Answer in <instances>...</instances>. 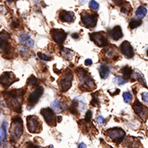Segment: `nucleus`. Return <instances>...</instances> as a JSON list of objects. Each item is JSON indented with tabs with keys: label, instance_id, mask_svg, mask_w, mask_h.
<instances>
[{
	"label": "nucleus",
	"instance_id": "1",
	"mask_svg": "<svg viewBox=\"0 0 148 148\" xmlns=\"http://www.w3.org/2000/svg\"><path fill=\"white\" fill-rule=\"evenodd\" d=\"M3 95L8 107L17 113H20L21 110V105H22L21 104L22 97L24 95L23 89L8 90L4 92Z\"/></svg>",
	"mask_w": 148,
	"mask_h": 148
},
{
	"label": "nucleus",
	"instance_id": "2",
	"mask_svg": "<svg viewBox=\"0 0 148 148\" xmlns=\"http://www.w3.org/2000/svg\"><path fill=\"white\" fill-rule=\"evenodd\" d=\"M76 73L80 81V89L83 91H90L95 90L96 87L94 80L86 70L82 68L76 69Z\"/></svg>",
	"mask_w": 148,
	"mask_h": 148
},
{
	"label": "nucleus",
	"instance_id": "3",
	"mask_svg": "<svg viewBox=\"0 0 148 148\" xmlns=\"http://www.w3.org/2000/svg\"><path fill=\"white\" fill-rule=\"evenodd\" d=\"M23 132V125H22V119L20 117H16L12 119V125L10 127L11 140L12 142H16L21 138V134Z\"/></svg>",
	"mask_w": 148,
	"mask_h": 148
},
{
	"label": "nucleus",
	"instance_id": "4",
	"mask_svg": "<svg viewBox=\"0 0 148 148\" xmlns=\"http://www.w3.org/2000/svg\"><path fill=\"white\" fill-rule=\"evenodd\" d=\"M28 131L32 133H39L42 130V123L36 115L28 116L27 119Z\"/></svg>",
	"mask_w": 148,
	"mask_h": 148
},
{
	"label": "nucleus",
	"instance_id": "5",
	"mask_svg": "<svg viewBox=\"0 0 148 148\" xmlns=\"http://www.w3.org/2000/svg\"><path fill=\"white\" fill-rule=\"evenodd\" d=\"M120 58L118 48L114 45H110L103 50V59L107 62L116 61Z\"/></svg>",
	"mask_w": 148,
	"mask_h": 148
},
{
	"label": "nucleus",
	"instance_id": "6",
	"mask_svg": "<svg viewBox=\"0 0 148 148\" xmlns=\"http://www.w3.org/2000/svg\"><path fill=\"white\" fill-rule=\"evenodd\" d=\"M97 14L96 13H90L88 12H83L81 14V19L82 22L83 23L85 27L88 28L95 27L97 23Z\"/></svg>",
	"mask_w": 148,
	"mask_h": 148
},
{
	"label": "nucleus",
	"instance_id": "7",
	"mask_svg": "<svg viewBox=\"0 0 148 148\" xmlns=\"http://www.w3.org/2000/svg\"><path fill=\"white\" fill-rule=\"evenodd\" d=\"M90 40L99 47H104L108 45V38L106 32H93L90 34Z\"/></svg>",
	"mask_w": 148,
	"mask_h": 148
},
{
	"label": "nucleus",
	"instance_id": "8",
	"mask_svg": "<svg viewBox=\"0 0 148 148\" xmlns=\"http://www.w3.org/2000/svg\"><path fill=\"white\" fill-rule=\"evenodd\" d=\"M107 135L116 143H122V141L125 138L126 133L125 132L119 127H114V128H110L107 130Z\"/></svg>",
	"mask_w": 148,
	"mask_h": 148
},
{
	"label": "nucleus",
	"instance_id": "9",
	"mask_svg": "<svg viewBox=\"0 0 148 148\" xmlns=\"http://www.w3.org/2000/svg\"><path fill=\"white\" fill-rule=\"evenodd\" d=\"M73 74L72 73L68 70L64 76L58 80V85H59V88L63 92H65L68 90L70 89L71 86H72V81H73Z\"/></svg>",
	"mask_w": 148,
	"mask_h": 148
},
{
	"label": "nucleus",
	"instance_id": "10",
	"mask_svg": "<svg viewBox=\"0 0 148 148\" xmlns=\"http://www.w3.org/2000/svg\"><path fill=\"white\" fill-rule=\"evenodd\" d=\"M1 39H0V44H1V53H3V55L5 56L6 53L11 52V45L9 44V39L10 36L7 32L3 31L1 32Z\"/></svg>",
	"mask_w": 148,
	"mask_h": 148
},
{
	"label": "nucleus",
	"instance_id": "11",
	"mask_svg": "<svg viewBox=\"0 0 148 148\" xmlns=\"http://www.w3.org/2000/svg\"><path fill=\"white\" fill-rule=\"evenodd\" d=\"M40 114L44 117L45 122L49 126L53 127L56 125V116L54 114V111L50 108H45L40 110Z\"/></svg>",
	"mask_w": 148,
	"mask_h": 148
},
{
	"label": "nucleus",
	"instance_id": "12",
	"mask_svg": "<svg viewBox=\"0 0 148 148\" xmlns=\"http://www.w3.org/2000/svg\"><path fill=\"white\" fill-rule=\"evenodd\" d=\"M132 109L136 114H138L143 120H146L148 117V109L145 106H143L142 103H140L138 100H136L132 105Z\"/></svg>",
	"mask_w": 148,
	"mask_h": 148
},
{
	"label": "nucleus",
	"instance_id": "13",
	"mask_svg": "<svg viewBox=\"0 0 148 148\" xmlns=\"http://www.w3.org/2000/svg\"><path fill=\"white\" fill-rule=\"evenodd\" d=\"M43 91H44V89L41 86H37L35 90L32 91V93L30 94L29 97H28V101H27V103H28V106H34L37 102L39 101L40 96L42 95Z\"/></svg>",
	"mask_w": 148,
	"mask_h": 148
},
{
	"label": "nucleus",
	"instance_id": "14",
	"mask_svg": "<svg viewBox=\"0 0 148 148\" xmlns=\"http://www.w3.org/2000/svg\"><path fill=\"white\" fill-rule=\"evenodd\" d=\"M15 81L16 76L12 72H5L1 75V84L4 88H8Z\"/></svg>",
	"mask_w": 148,
	"mask_h": 148
},
{
	"label": "nucleus",
	"instance_id": "15",
	"mask_svg": "<svg viewBox=\"0 0 148 148\" xmlns=\"http://www.w3.org/2000/svg\"><path fill=\"white\" fill-rule=\"evenodd\" d=\"M51 36L55 42L61 45L66 40L67 33L64 32V30H61V29H53L51 31Z\"/></svg>",
	"mask_w": 148,
	"mask_h": 148
},
{
	"label": "nucleus",
	"instance_id": "16",
	"mask_svg": "<svg viewBox=\"0 0 148 148\" xmlns=\"http://www.w3.org/2000/svg\"><path fill=\"white\" fill-rule=\"evenodd\" d=\"M120 49H121L122 53H123L127 58H132L134 56L133 49L128 41H123L122 43Z\"/></svg>",
	"mask_w": 148,
	"mask_h": 148
},
{
	"label": "nucleus",
	"instance_id": "17",
	"mask_svg": "<svg viewBox=\"0 0 148 148\" xmlns=\"http://www.w3.org/2000/svg\"><path fill=\"white\" fill-rule=\"evenodd\" d=\"M59 19L64 22L71 23V22L75 21V15L73 12L61 11L59 12Z\"/></svg>",
	"mask_w": 148,
	"mask_h": 148
},
{
	"label": "nucleus",
	"instance_id": "18",
	"mask_svg": "<svg viewBox=\"0 0 148 148\" xmlns=\"http://www.w3.org/2000/svg\"><path fill=\"white\" fill-rule=\"evenodd\" d=\"M110 35L111 38L113 40H119L123 36V32H122L121 27H119V26L114 27L112 30L110 31Z\"/></svg>",
	"mask_w": 148,
	"mask_h": 148
},
{
	"label": "nucleus",
	"instance_id": "19",
	"mask_svg": "<svg viewBox=\"0 0 148 148\" xmlns=\"http://www.w3.org/2000/svg\"><path fill=\"white\" fill-rule=\"evenodd\" d=\"M19 40L21 44L25 45L27 47L32 48L34 46V40L27 34H22L19 38Z\"/></svg>",
	"mask_w": 148,
	"mask_h": 148
},
{
	"label": "nucleus",
	"instance_id": "20",
	"mask_svg": "<svg viewBox=\"0 0 148 148\" xmlns=\"http://www.w3.org/2000/svg\"><path fill=\"white\" fill-rule=\"evenodd\" d=\"M51 109H52L54 112L59 113L62 110L65 109V106H64V104L60 103V101H58V99H55V100L52 102V104H51Z\"/></svg>",
	"mask_w": 148,
	"mask_h": 148
},
{
	"label": "nucleus",
	"instance_id": "21",
	"mask_svg": "<svg viewBox=\"0 0 148 148\" xmlns=\"http://www.w3.org/2000/svg\"><path fill=\"white\" fill-rule=\"evenodd\" d=\"M100 76L101 77V78L106 79L108 77V76L110 75V69L109 67L106 65V64H102L100 67Z\"/></svg>",
	"mask_w": 148,
	"mask_h": 148
},
{
	"label": "nucleus",
	"instance_id": "22",
	"mask_svg": "<svg viewBox=\"0 0 148 148\" xmlns=\"http://www.w3.org/2000/svg\"><path fill=\"white\" fill-rule=\"evenodd\" d=\"M147 13V8H145L144 6H140L136 11V16L139 19H143L146 16Z\"/></svg>",
	"mask_w": 148,
	"mask_h": 148
},
{
	"label": "nucleus",
	"instance_id": "23",
	"mask_svg": "<svg viewBox=\"0 0 148 148\" xmlns=\"http://www.w3.org/2000/svg\"><path fill=\"white\" fill-rule=\"evenodd\" d=\"M126 143L127 145V148H138L140 143L138 139L133 138H129L126 141Z\"/></svg>",
	"mask_w": 148,
	"mask_h": 148
},
{
	"label": "nucleus",
	"instance_id": "24",
	"mask_svg": "<svg viewBox=\"0 0 148 148\" xmlns=\"http://www.w3.org/2000/svg\"><path fill=\"white\" fill-rule=\"evenodd\" d=\"M7 136V123L5 122L3 123L2 126H1V132H0V143L1 146L3 144V141L6 139Z\"/></svg>",
	"mask_w": 148,
	"mask_h": 148
},
{
	"label": "nucleus",
	"instance_id": "25",
	"mask_svg": "<svg viewBox=\"0 0 148 148\" xmlns=\"http://www.w3.org/2000/svg\"><path fill=\"white\" fill-rule=\"evenodd\" d=\"M61 55H62L65 59H71L72 55H73V53H72V50H70L69 49L63 48V49H61Z\"/></svg>",
	"mask_w": 148,
	"mask_h": 148
},
{
	"label": "nucleus",
	"instance_id": "26",
	"mask_svg": "<svg viewBox=\"0 0 148 148\" xmlns=\"http://www.w3.org/2000/svg\"><path fill=\"white\" fill-rule=\"evenodd\" d=\"M122 73H123V76H124V77H126V79H128L129 77H131V76L132 75V73H133V71H132V69L131 68H129V67H124V68H123L122 69Z\"/></svg>",
	"mask_w": 148,
	"mask_h": 148
},
{
	"label": "nucleus",
	"instance_id": "27",
	"mask_svg": "<svg viewBox=\"0 0 148 148\" xmlns=\"http://www.w3.org/2000/svg\"><path fill=\"white\" fill-rule=\"evenodd\" d=\"M141 24H142V21H141V19H133L132 21H130V23H129V27H130V29H135V28H137L139 26H141Z\"/></svg>",
	"mask_w": 148,
	"mask_h": 148
},
{
	"label": "nucleus",
	"instance_id": "28",
	"mask_svg": "<svg viewBox=\"0 0 148 148\" xmlns=\"http://www.w3.org/2000/svg\"><path fill=\"white\" fill-rule=\"evenodd\" d=\"M121 11L122 12H123V13H128V12H130L132 11V8H131V6L128 3L125 2V3L121 4Z\"/></svg>",
	"mask_w": 148,
	"mask_h": 148
},
{
	"label": "nucleus",
	"instance_id": "29",
	"mask_svg": "<svg viewBox=\"0 0 148 148\" xmlns=\"http://www.w3.org/2000/svg\"><path fill=\"white\" fill-rule=\"evenodd\" d=\"M123 101L125 103H130L132 100V95H131V93L129 91H125L123 94Z\"/></svg>",
	"mask_w": 148,
	"mask_h": 148
},
{
	"label": "nucleus",
	"instance_id": "30",
	"mask_svg": "<svg viewBox=\"0 0 148 148\" xmlns=\"http://www.w3.org/2000/svg\"><path fill=\"white\" fill-rule=\"evenodd\" d=\"M113 82L116 85H123L127 82V79H124L123 77H122L120 76H117L113 79Z\"/></svg>",
	"mask_w": 148,
	"mask_h": 148
},
{
	"label": "nucleus",
	"instance_id": "31",
	"mask_svg": "<svg viewBox=\"0 0 148 148\" xmlns=\"http://www.w3.org/2000/svg\"><path fill=\"white\" fill-rule=\"evenodd\" d=\"M89 6H90V8L92 9V10H97L98 8H99V3L96 2V1H95V0H91L90 2V3H89Z\"/></svg>",
	"mask_w": 148,
	"mask_h": 148
},
{
	"label": "nucleus",
	"instance_id": "32",
	"mask_svg": "<svg viewBox=\"0 0 148 148\" xmlns=\"http://www.w3.org/2000/svg\"><path fill=\"white\" fill-rule=\"evenodd\" d=\"M136 77L138 78V81L141 82V83H143V85L144 86H146V83H145V80H144V78H143V77L142 76V74L139 73H136Z\"/></svg>",
	"mask_w": 148,
	"mask_h": 148
},
{
	"label": "nucleus",
	"instance_id": "33",
	"mask_svg": "<svg viewBox=\"0 0 148 148\" xmlns=\"http://www.w3.org/2000/svg\"><path fill=\"white\" fill-rule=\"evenodd\" d=\"M27 83L31 86H36L37 83V79L35 77H31L27 81Z\"/></svg>",
	"mask_w": 148,
	"mask_h": 148
},
{
	"label": "nucleus",
	"instance_id": "34",
	"mask_svg": "<svg viewBox=\"0 0 148 148\" xmlns=\"http://www.w3.org/2000/svg\"><path fill=\"white\" fill-rule=\"evenodd\" d=\"M38 56L40 57V59H43V60H45V61H49V60H51L52 58L51 57H49V56H47V55H45V54H44L42 53H38Z\"/></svg>",
	"mask_w": 148,
	"mask_h": 148
},
{
	"label": "nucleus",
	"instance_id": "35",
	"mask_svg": "<svg viewBox=\"0 0 148 148\" xmlns=\"http://www.w3.org/2000/svg\"><path fill=\"white\" fill-rule=\"evenodd\" d=\"M91 116H92V113L90 110H87L86 114V118H85V121L86 122H90L91 119Z\"/></svg>",
	"mask_w": 148,
	"mask_h": 148
},
{
	"label": "nucleus",
	"instance_id": "36",
	"mask_svg": "<svg viewBox=\"0 0 148 148\" xmlns=\"http://www.w3.org/2000/svg\"><path fill=\"white\" fill-rule=\"evenodd\" d=\"M20 52L22 57H26V54H28V51H27V49L24 47H20Z\"/></svg>",
	"mask_w": 148,
	"mask_h": 148
},
{
	"label": "nucleus",
	"instance_id": "37",
	"mask_svg": "<svg viewBox=\"0 0 148 148\" xmlns=\"http://www.w3.org/2000/svg\"><path fill=\"white\" fill-rule=\"evenodd\" d=\"M99 100H98V98L96 97V96H94L93 95V100H92V101H91V105L93 106H97L98 105H99Z\"/></svg>",
	"mask_w": 148,
	"mask_h": 148
},
{
	"label": "nucleus",
	"instance_id": "38",
	"mask_svg": "<svg viewBox=\"0 0 148 148\" xmlns=\"http://www.w3.org/2000/svg\"><path fill=\"white\" fill-rule=\"evenodd\" d=\"M97 123H99V124H101V125H103L104 123H105V119H104V117H102L101 115H100V116L97 117Z\"/></svg>",
	"mask_w": 148,
	"mask_h": 148
},
{
	"label": "nucleus",
	"instance_id": "39",
	"mask_svg": "<svg viewBox=\"0 0 148 148\" xmlns=\"http://www.w3.org/2000/svg\"><path fill=\"white\" fill-rule=\"evenodd\" d=\"M142 98H143V100L146 103H148V93L147 92H143V94H142Z\"/></svg>",
	"mask_w": 148,
	"mask_h": 148
},
{
	"label": "nucleus",
	"instance_id": "40",
	"mask_svg": "<svg viewBox=\"0 0 148 148\" xmlns=\"http://www.w3.org/2000/svg\"><path fill=\"white\" fill-rule=\"evenodd\" d=\"M85 64L86 65V66H90L92 64V60L91 59H86V61H85Z\"/></svg>",
	"mask_w": 148,
	"mask_h": 148
},
{
	"label": "nucleus",
	"instance_id": "41",
	"mask_svg": "<svg viewBox=\"0 0 148 148\" xmlns=\"http://www.w3.org/2000/svg\"><path fill=\"white\" fill-rule=\"evenodd\" d=\"M78 148H86V145L83 143H81L78 145Z\"/></svg>",
	"mask_w": 148,
	"mask_h": 148
},
{
	"label": "nucleus",
	"instance_id": "42",
	"mask_svg": "<svg viewBox=\"0 0 148 148\" xmlns=\"http://www.w3.org/2000/svg\"><path fill=\"white\" fill-rule=\"evenodd\" d=\"M114 1V3L117 4V5H120L122 4V0H113Z\"/></svg>",
	"mask_w": 148,
	"mask_h": 148
},
{
	"label": "nucleus",
	"instance_id": "43",
	"mask_svg": "<svg viewBox=\"0 0 148 148\" xmlns=\"http://www.w3.org/2000/svg\"><path fill=\"white\" fill-rule=\"evenodd\" d=\"M27 147L28 148H39V147H37L36 146H34L33 144H29V145L27 146Z\"/></svg>",
	"mask_w": 148,
	"mask_h": 148
},
{
	"label": "nucleus",
	"instance_id": "44",
	"mask_svg": "<svg viewBox=\"0 0 148 148\" xmlns=\"http://www.w3.org/2000/svg\"><path fill=\"white\" fill-rule=\"evenodd\" d=\"M72 36L73 37V38L75 37V39H77V38L79 37V36H78V35H77V33H75V34H73V35H72Z\"/></svg>",
	"mask_w": 148,
	"mask_h": 148
},
{
	"label": "nucleus",
	"instance_id": "45",
	"mask_svg": "<svg viewBox=\"0 0 148 148\" xmlns=\"http://www.w3.org/2000/svg\"><path fill=\"white\" fill-rule=\"evenodd\" d=\"M86 2V0H80V3H81L82 4H84Z\"/></svg>",
	"mask_w": 148,
	"mask_h": 148
},
{
	"label": "nucleus",
	"instance_id": "46",
	"mask_svg": "<svg viewBox=\"0 0 148 148\" xmlns=\"http://www.w3.org/2000/svg\"><path fill=\"white\" fill-rule=\"evenodd\" d=\"M48 148H53V146H52V145H51V146H49V147Z\"/></svg>",
	"mask_w": 148,
	"mask_h": 148
},
{
	"label": "nucleus",
	"instance_id": "47",
	"mask_svg": "<svg viewBox=\"0 0 148 148\" xmlns=\"http://www.w3.org/2000/svg\"><path fill=\"white\" fill-rule=\"evenodd\" d=\"M8 2H12L13 0H8Z\"/></svg>",
	"mask_w": 148,
	"mask_h": 148
},
{
	"label": "nucleus",
	"instance_id": "48",
	"mask_svg": "<svg viewBox=\"0 0 148 148\" xmlns=\"http://www.w3.org/2000/svg\"><path fill=\"white\" fill-rule=\"evenodd\" d=\"M3 148H12V147H3Z\"/></svg>",
	"mask_w": 148,
	"mask_h": 148
},
{
	"label": "nucleus",
	"instance_id": "49",
	"mask_svg": "<svg viewBox=\"0 0 148 148\" xmlns=\"http://www.w3.org/2000/svg\"><path fill=\"white\" fill-rule=\"evenodd\" d=\"M147 56H148V50H147Z\"/></svg>",
	"mask_w": 148,
	"mask_h": 148
}]
</instances>
